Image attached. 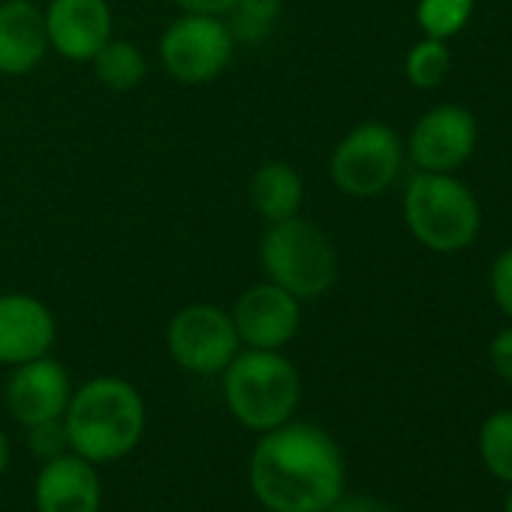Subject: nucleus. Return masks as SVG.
Segmentation results:
<instances>
[{"mask_svg":"<svg viewBox=\"0 0 512 512\" xmlns=\"http://www.w3.org/2000/svg\"><path fill=\"white\" fill-rule=\"evenodd\" d=\"M449 67H452V55L446 49V40L425 37L407 55V79L422 91L437 88L449 76Z\"/></svg>","mask_w":512,"mask_h":512,"instance_id":"nucleus-21","label":"nucleus"},{"mask_svg":"<svg viewBox=\"0 0 512 512\" xmlns=\"http://www.w3.org/2000/svg\"><path fill=\"white\" fill-rule=\"evenodd\" d=\"M260 256L272 284L284 287L296 299H317L338 281V253L332 241L299 214L269 226Z\"/></svg>","mask_w":512,"mask_h":512,"instance_id":"nucleus-5","label":"nucleus"},{"mask_svg":"<svg viewBox=\"0 0 512 512\" xmlns=\"http://www.w3.org/2000/svg\"><path fill=\"white\" fill-rule=\"evenodd\" d=\"M55 344V317L31 296H0V362L25 365Z\"/></svg>","mask_w":512,"mask_h":512,"instance_id":"nucleus-13","label":"nucleus"},{"mask_svg":"<svg viewBox=\"0 0 512 512\" xmlns=\"http://www.w3.org/2000/svg\"><path fill=\"white\" fill-rule=\"evenodd\" d=\"M31 446L37 455H43L46 461L64 455V449L70 446V437H67V428L58 422V419H49V422H40V425H31Z\"/></svg>","mask_w":512,"mask_h":512,"instance_id":"nucleus-22","label":"nucleus"},{"mask_svg":"<svg viewBox=\"0 0 512 512\" xmlns=\"http://www.w3.org/2000/svg\"><path fill=\"white\" fill-rule=\"evenodd\" d=\"M491 296L497 308L512 317V247L503 250L491 266Z\"/></svg>","mask_w":512,"mask_h":512,"instance_id":"nucleus-23","label":"nucleus"},{"mask_svg":"<svg viewBox=\"0 0 512 512\" xmlns=\"http://www.w3.org/2000/svg\"><path fill=\"white\" fill-rule=\"evenodd\" d=\"M404 220L428 250L458 253L476 241L482 211L470 187L449 172H419L404 193Z\"/></svg>","mask_w":512,"mask_h":512,"instance_id":"nucleus-4","label":"nucleus"},{"mask_svg":"<svg viewBox=\"0 0 512 512\" xmlns=\"http://www.w3.org/2000/svg\"><path fill=\"white\" fill-rule=\"evenodd\" d=\"M46 34L67 61H94L109 43L112 13L106 0H52L46 13Z\"/></svg>","mask_w":512,"mask_h":512,"instance_id":"nucleus-12","label":"nucleus"},{"mask_svg":"<svg viewBox=\"0 0 512 512\" xmlns=\"http://www.w3.org/2000/svg\"><path fill=\"white\" fill-rule=\"evenodd\" d=\"M67 437L76 455L88 461H118L136 449L145 431V404L139 392L118 377L85 383L67 404Z\"/></svg>","mask_w":512,"mask_h":512,"instance_id":"nucleus-2","label":"nucleus"},{"mask_svg":"<svg viewBox=\"0 0 512 512\" xmlns=\"http://www.w3.org/2000/svg\"><path fill=\"white\" fill-rule=\"evenodd\" d=\"M169 353L193 374H217L238 353V332L229 314L211 305H190L178 311L166 332Z\"/></svg>","mask_w":512,"mask_h":512,"instance_id":"nucleus-8","label":"nucleus"},{"mask_svg":"<svg viewBox=\"0 0 512 512\" xmlns=\"http://www.w3.org/2000/svg\"><path fill=\"white\" fill-rule=\"evenodd\" d=\"M184 13H199V16H220L229 13L235 0H175Z\"/></svg>","mask_w":512,"mask_h":512,"instance_id":"nucleus-26","label":"nucleus"},{"mask_svg":"<svg viewBox=\"0 0 512 512\" xmlns=\"http://www.w3.org/2000/svg\"><path fill=\"white\" fill-rule=\"evenodd\" d=\"M250 485L272 512H326L344 494L341 449L311 422H284L256 446Z\"/></svg>","mask_w":512,"mask_h":512,"instance_id":"nucleus-1","label":"nucleus"},{"mask_svg":"<svg viewBox=\"0 0 512 512\" xmlns=\"http://www.w3.org/2000/svg\"><path fill=\"white\" fill-rule=\"evenodd\" d=\"M94 67L103 85H109L112 91H130L145 79V58L133 43H106L97 55H94Z\"/></svg>","mask_w":512,"mask_h":512,"instance_id":"nucleus-17","label":"nucleus"},{"mask_svg":"<svg viewBox=\"0 0 512 512\" xmlns=\"http://www.w3.org/2000/svg\"><path fill=\"white\" fill-rule=\"evenodd\" d=\"M503 512H512V491L506 494V503H503Z\"/></svg>","mask_w":512,"mask_h":512,"instance_id":"nucleus-28","label":"nucleus"},{"mask_svg":"<svg viewBox=\"0 0 512 512\" xmlns=\"http://www.w3.org/2000/svg\"><path fill=\"white\" fill-rule=\"evenodd\" d=\"M401 139L383 121L350 130L332 154V181L350 196H377L401 172Z\"/></svg>","mask_w":512,"mask_h":512,"instance_id":"nucleus-6","label":"nucleus"},{"mask_svg":"<svg viewBox=\"0 0 512 512\" xmlns=\"http://www.w3.org/2000/svg\"><path fill=\"white\" fill-rule=\"evenodd\" d=\"M232 34L214 16L187 13L172 22L160 40V61L166 73L184 85L211 82L232 61Z\"/></svg>","mask_w":512,"mask_h":512,"instance_id":"nucleus-7","label":"nucleus"},{"mask_svg":"<svg viewBox=\"0 0 512 512\" xmlns=\"http://www.w3.org/2000/svg\"><path fill=\"white\" fill-rule=\"evenodd\" d=\"M479 455L497 479L512 482V410L485 419L479 431Z\"/></svg>","mask_w":512,"mask_h":512,"instance_id":"nucleus-18","label":"nucleus"},{"mask_svg":"<svg viewBox=\"0 0 512 512\" xmlns=\"http://www.w3.org/2000/svg\"><path fill=\"white\" fill-rule=\"evenodd\" d=\"M103 485L91 461L82 455H58L46 461L37 479L40 512H100Z\"/></svg>","mask_w":512,"mask_h":512,"instance_id":"nucleus-14","label":"nucleus"},{"mask_svg":"<svg viewBox=\"0 0 512 512\" xmlns=\"http://www.w3.org/2000/svg\"><path fill=\"white\" fill-rule=\"evenodd\" d=\"M473 7H476V0H419L416 19L425 37L449 40L461 34V28L470 22Z\"/></svg>","mask_w":512,"mask_h":512,"instance_id":"nucleus-20","label":"nucleus"},{"mask_svg":"<svg viewBox=\"0 0 512 512\" xmlns=\"http://www.w3.org/2000/svg\"><path fill=\"white\" fill-rule=\"evenodd\" d=\"M326 512H389L380 500H374V497H362V494H356V497H338Z\"/></svg>","mask_w":512,"mask_h":512,"instance_id":"nucleus-25","label":"nucleus"},{"mask_svg":"<svg viewBox=\"0 0 512 512\" xmlns=\"http://www.w3.org/2000/svg\"><path fill=\"white\" fill-rule=\"evenodd\" d=\"M7 404L10 413L28 428L58 419L70 404V377L64 365L46 356L19 365L7 386Z\"/></svg>","mask_w":512,"mask_h":512,"instance_id":"nucleus-11","label":"nucleus"},{"mask_svg":"<svg viewBox=\"0 0 512 512\" xmlns=\"http://www.w3.org/2000/svg\"><path fill=\"white\" fill-rule=\"evenodd\" d=\"M299 371L275 350H247L223 368V395L232 416L253 428L272 431L290 422L299 404Z\"/></svg>","mask_w":512,"mask_h":512,"instance_id":"nucleus-3","label":"nucleus"},{"mask_svg":"<svg viewBox=\"0 0 512 512\" xmlns=\"http://www.w3.org/2000/svg\"><path fill=\"white\" fill-rule=\"evenodd\" d=\"M46 49V16L31 0H7V4H0V73H31L43 61Z\"/></svg>","mask_w":512,"mask_h":512,"instance_id":"nucleus-15","label":"nucleus"},{"mask_svg":"<svg viewBox=\"0 0 512 512\" xmlns=\"http://www.w3.org/2000/svg\"><path fill=\"white\" fill-rule=\"evenodd\" d=\"M232 22L226 25L232 40L241 43H260L272 34L278 16H281V0H235L229 7Z\"/></svg>","mask_w":512,"mask_h":512,"instance_id":"nucleus-19","label":"nucleus"},{"mask_svg":"<svg viewBox=\"0 0 512 512\" xmlns=\"http://www.w3.org/2000/svg\"><path fill=\"white\" fill-rule=\"evenodd\" d=\"M302 178L287 163H266L256 169L250 181V199L266 220L278 223L287 217H296L302 208Z\"/></svg>","mask_w":512,"mask_h":512,"instance_id":"nucleus-16","label":"nucleus"},{"mask_svg":"<svg viewBox=\"0 0 512 512\" xmlns=\"http://www.w3.org/2000/svg\"><path fill=\"white\" fill-rule=\"evenodd\" d=\"M7 461H10V446H7L4 428H0V473H4V470H7Z\"/></svg>","mask_w":512,"mask_h":512,"instance_id":"nucleus-27","label":"nucleus"},{"mask_svg":"<svg viewBox=\"0 0 512 512\" xmlns=\"http://www.w3.org/2000/svg\"><path fill=\"white\" fill-rule=\"evenodd\" d=\"M476 148V118L461 106H434L410 133V157L422 172H452Z\"/></svg>","mask_w":512,"mask_h":512,"instance_id":"nucleus-9","label":"nucleus"},{"mask_svg":"<svg viewBox=\"0 0 512 512\" xmlns=\"http://www.w3.org/2000/svg\"><path fill=\"white\" fill-rule=\"evenodd\" d=\"M491 368L503 377V380H512V326L497 332V338L491 341Z\"/></svg>","mask_w":512,"mask_h":512,"instance_id":"nucleus-24","label":"nucleus"},{"mask_svg":"<svg viewBox=\"0 0 512 512\" xmlns=\"http://www.w3.org/2000/svg\"><path fill=\"white\" fill-rule=\"evenodd\" d=\"M232 323L250 350H278L299 332V299L278 284H260L235 302Z\"/></svg>","mask_w":512,"mask_h":512,"instance_id":"nucleus-10","label":"nucleus"}]
</instances>
